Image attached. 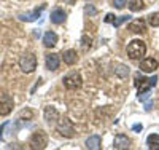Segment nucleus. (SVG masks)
I'll list each match as a JSON object with an SVG mask.
<instances>
[{
	"label": "nucleus",
	"mask_w": 159,
	"mask_h": 150,
	"mask_svg": "<svg viewBox=\"0 0 159 150\" xmlns=\"http://www.w3.org/2000/svg\"><path fill=\"white\" fill-rule=\"evenodd\" d=\"M62 59H64V62L67 65H75L78 62V54H76L75 50H67L62 54Z\"/></svg>",
	"instance_id": "nucleus-16"
},
{
	"label": "nucleus",
	"mask_w": 159,
	"mask_h": 150,
	"mask_svg": "<svg viewBox=\"0 0 159 150\" xmlns=\"http://www.w3.org/2000/svg\"><path fill=\"white\" fill-rule=\"evenodd\" d=\"M156 69H157V61L156 59H153V58L142 59V62H140V70L142 72L150 74V72H154Z\"/></svg>",
	"instance_id": "nucleus-9"
},
{
	"label": "nucleus",
	"mask_w": 159,
	"mask_h": 150,
	"mask_svg": "<svg viewBox=\"0 0 159 150\" xmlns=\"http://www.w3.org/2000/svg\"><path fill=\"white\" fill-rule=\"evenodd\" d=\"M91 43H92V38H91V37H88V35H84V37L81 38V48H83L84 51L91 48Z\"/></svg>",
	"instance_id": "nucleus-23"
},
{
	"label": "nucleus",
	"mask_w": 159,
	"mask_h": 150,
	"mask_svg": "<svg viewBox=\"0 0 159 150\" xmlns=\"http://www.w3.org/2000/svg\"><path fill=\"white\" fill-rule=\"evenodd\" d=\"M147 145L150 150H157L159 148V134H150L147 139Z\"/></svg>",
	"instance_id": "nucleus-18"
},
{
	"label": "nucleus",
	"mask_w": 159,
	"mask_h": 150,
	"mask_svg": "<svg viewBox=\"0 0 159 150\" xmlns=\"http://www.w3.org/2000/svg\"><path fill=\"white\" fill-rule=\"evenodd\" d=\"M46 8V3H43V5H40L38 8H35L34 11H30V13H27V15H19V19L21 21H37L38 18H40V15H42V11Z\"/></svg>",
	"instance_id": "nucleus-8"
},
{
	"label": "nucleus",
	"mask_w": 159,
	"mask_h": 150,
	"mask_svg": "<svg viewBox=\"0 0 159 150\" xmlns=\"http://www.w3.org/2000/svg\"><path fill=\"white\" fill-rule=\"evenodd\" d=\"M145 54H147V45H145L142 40H132V42L127 45V56L132 61L142 59Z\"/></svg>",
	"instance_id": "nucleus-1"
},
{
	"label": "nucleus",
	"mask_w": 159,
	"mask_h": 150,
	"mask_svg": "<svg viewBox=\"0 0 159 150\" xmlns=\"http://www.w3.org/2000/svg\"><path fill=\"white\" fill-rule=\"evenodd\" d=\"M126 3H127V0H113V7H116V8H124L126 7Z\"/></svg>",
	"instance_id": "nucleus-25"
},
{
	"label": "nucleus",
	"mask_w": 159,
	"mask_h": 150,
	"mask_svg": "<svg viewBox=\"0 0 159 150\" xmlns=\"http://www.w3.org/2000/svg\"><path fill=\"white\" fill-rule=\"evenodd\" d=\"M46 145H48V136H46V133L37 131V133L32 134V138H30V148L43 150V148H46Z\"/></svg>",
	"instance_id": "nucleus-4"
},
{
	"label": "nucleus",
	"mask_w": 159,
	"mask_h": 150,
	"mask_svg": "<svg viewBox=\"0 0 159 150\" xmlns=\"http://www.w3.org/2000/svg\"><path fill=\"white\" fill-rule=\"evenodd\" d=\"M45 120L48 121L49 125H52V123H56V121L59 120V112L56 110L54 107H45Z\"/></svg>",
	"instance_id": "nucleus-14"
},
{
	"label": "nucleus",
	"mask_w": 159,
	"mask_h": 150,
	"mask_svg": "<svg viewBox=\"0 0 159 150\" xmlns=\"http://www.w3.org/2000/svg\"><path fill=\"white\" fill-rule=\"evenodd\" d=\"M113 147L115 148H129L130 147V139L127 138V136H124V134H118L116 138H115V141H113Z\"/></svg>",
	"instance_id": "nucleus-12"
},
{
	"label": "nucleus",
	"mask_w": 159,
	"mask_h": 150,
	"mask_svg": "<svg viewBox=\"0 0 159 150\" xmlns=\"http://www.w3.org/2000/svg\"><path fill=\"white\" fill-rule=\"evenodd\" d=\"M13 107H15V102H13L11 96L8 94H0V117H7L13 112Z\"/></svg>",
	"instance_id": "nucleus-6"
},
{
	"label": "nucleus",
	"mask_w": 159,
	"mask_h": 150,
	"mask_svg": "<svg viewBox=\"0 0 159 150\" xmlns=\"http://www.w3.org/2000/svg\"><path fill=\"white\" fill-rule=\"evenodd\" d=\"M45 62H46V67L49 70H57L61 65V56H57V54H48Z\"/></svg>",
	"instance_id": "nucleus-13"
},
{
	"label": "nucleus",
	"mask_w": 159,
	"mask_h": 150,
	"mask_svg": "<svg viewBox=\"0 0 159 150\" xmlns=\"http://www.w3.org/2000/svg\"><path fill=\"white\" fill-rule=\"evenodd\" d=\"M129 19H130V16H127V15H126V16H121V18H116V16H115V21H113V26H115V27H119V26H121V24H124V22H127Z\"/></svg>",
	"instance_id": "nucleus-24"
},
{
	"label": "nucleus",
	"mask_w": 159,
	"mask_h": 150,
	"mask_svg": "<svg viewBox=\"0 0 159 150\" xmlns=\"http://www.w3.org/2000/svg\"><path fill=\"white\" fill-rule=\"evenodd\" d=\"M132 129H134V131H137V133H139V131H142V125H135V126L132 128Z\"/></svg>",
	"instance_id": "nucleus-27"
},
{
	"label": "nucleus",
	"mask_w": 159,
	"mask_h": 150,
	"mask_svg": "<svg viewBox=\"0 0 159 150\" xmlns=\"http://www.w3.org/2000/svg\"><path fill=\"white\" fill-rule=\"evenodd\" d=\"M148 22H150L153 27H159V13H153V15H150Z\"/></svg>",
	"instance_id": "nucleus-22"
},
{
	"label": "nucleus",
	"mask_w": 159,
	"mask_h": 150,
	"mask_svg": "<svg viewBox=\"0 0 159 150\" xmlns=\"http://www.w3.org/2000/svg\"><path fill=\"white\" fill-rule=\"evenodd\" d=\"M19 67L24 74H30L37 69V56L34 53H25L19 58Z\"/></svg>",
	"instance_id": "nucleus-2"
},
{
	"label": "nucleus",
	"mask_w": 159,
	"mask_h": 150,
	"mask_svg": "<svg viewBox=\"0 0 159 150\" xmlns=\"http://www.w3.org/2000/svg\"><path fill=\"white\" fill-rule=\"evenodd\" d=\"M145 8V3H143V0H130V3H129V10L132 13H137V11H142Z\"/></svg>",
	"instance_id": "nucleus-19"
},
{
	"label": "nucleus",
	"mask_w": 159,
	"mask_h": 150,
	"mask_svg": "<svg viewBox=\"0 0 159 150\" xmlns=\"http://www.w3.org/2000/svg\"><path fill=\"white\" fill-rule=\"evenodd\" d=\"M64 2H65V3H69V5H75L76 0H64Z\"/></svg>",
	"instance_id": "nucleus-28"
},
{
	"label": "nucleus",
	"mask_w": 159,
	"mask_h": 150,
	"mask_svg": "<svg viewBox=\"0 0 159 150\" xmlns=\"http://www.w3.org/2000/svg\"><path fill=\"white\" fill-rule=\"evenodd\" d=\"M156 81H157V77H156V75H153L151 78H139V80L135 81V86H137L139 94H140V93H148V91L156 85Z\"/></svg>",
	"instance_id": "nucleus-7"
},
{
	"label": "nucleus",
	"mask_w": 159,
	"mask_h": 150,
	"mask_svg": "<svg viewBox=\"0 0 159 150\" xmlns=\"http://www.w3.org/2000/svg\"><path fill=\"white\" fill-rule=\"evenodd\" d=\"M49 18H51V22L52 24H62L65 19H67V13H65L62 8H56V10L51 11Z\"/></svg>",
	"instance_id": "nucleus-10"
},
{
	"label": "nucleus",
	"mask_w": 159,
	"mask_h": 150,
	"mask_svg": "<svg viewBox=\"0 0 159 150\" xmlns=\"http://www.w3.org/2000/svg\"><path fill=\"white\" fill-rule=\"evenodd\" d=\"M129 31L134 34H143L147 31V22L143 19H134L132 22H129Z\"/></svg>",
	"instance_id": "nucleus-11"
},
{
	"label": "nucleus",
	"mask_w": 159,
	"mask_h": 150,
	"mask_svg": "<svg viewBox=\"0 0 159 150\" xmlns=\"http://www.w3.org/2000/svg\"><path fill=\"white\" fill-rule=\"evenodd\" d=\"M116 75L119 77V78H126V77H129V74H130V70H129V67L126 65V64H119L118 67H116Z\"/></svg>",
	"instance_id": "nucleus-20"
},
{
	"label": "nucleus",
	"mask_w": 159,
	"mask_h": 150,
	"mask_svg": "<svg viewBox=\"0 0 159 150\" xmlns=\"http://www.w3.org/2000/svg\"><path fill=\"white\" fill-rule=\"evenodd\" d=\"M62 81H64V86L67 90H78V88H81V85H83V78L76 70L69 72L67 75L64 77Z\"/></svg>",
	"instance_id": "nucleus-3"
},
{
	"label": "nucleus",
	"mask_w": 159,
	"mask_h": 150,
	"mask_svg": "<svg viewBox=\"0 0 159 150\" xmlns=\"http://www.w3.org/2000/svg\"><path fill=\"white\" fill-rule=\"evenodd\" d=\"M86 147L89 150H99L100 148V136H91V138H88L86 141Z\"/></svg>",
	"instance_id": "nucleus-17"
},
{
	"label": "nucleus",
	"mask_w": 159,
	"mask_h": 150,
	"mask_svg": "<svg viewBox=\"0 0 159 150\" xmlns=\"http://www.w3.org/2000/svg\"><path fill=\"white\" fill-rule=\"evenodd\" d=\"M84 15L86 16H96L97 15V8L94 5H86L84 7Z\"/></svg>",
	"instance_id": "nucleus-21"
},
{
	"label": "nucleus",
	"mask_w": 159,
	"mask_h": 150,
	"mask_svg": "<svg viewBox=\"0 0 159 150\" xmlns=\"http://www.w3.org/2000/svg\"><path fill=\"white\" fill-rule=\"evenodd\" d=\"M57 131H59L61 136H64V138H75V134H76V131H75V128H73V125L70 123L69 118L59 120V123H57Z\"/></svg>",
	"instance_id": "nucleus-5"
},
{
	"label": "nucleus",
	"mask_w": 159,
	"mask_h": 150,
	"mask_svg": "<svg viewBox=\"0 0 159 150\" xmlns=\"http://www.w3.org/2000/svg\"><path fill=\"white\" fill-rule=\"evenodd\" d=\"M56 43H57V35L52 31L45 32V35H43V45H45V48H52V46H56Z\"/></svg>",
	"instance_id": "nucleus-15"
},
{
	"label": "nucleus",
	"mask_w": 159,
	"mask_h": 150,
	"mask_svg": "<svg viewBox=\"0 0 159 150\" xmlns=\"http://www.w3.org/2000/svg\"><path fill=\"white\" fill-rule=\"evenodd\" d=\"M113 21H115V15H107L105 16V22H111L113 24Z\"/></svg>",
	"instance_id": "nucleus-26"
}]
</instances>
